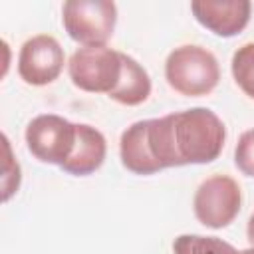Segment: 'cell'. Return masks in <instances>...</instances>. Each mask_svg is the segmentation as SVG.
I'll use <instances>...</instances> for the list:
<instances>
[{
    "mask_svg": "<svg viewBox=\"0 0 254 254\" xmlns=\"http://www.w3.org/2000/svg\"><path fill=\"white\" fill-rule=\"evenodd\" d=\"M24 137L34 159L46 165L62 167L73 153L77 141V123H71L56 113H42L28 123Z\"/></svg>",
    "mask_w": 254,
    "mask_h": 254,
    "instance_id": "5b68a950",
    "label": "cell"
},
{
    "mask_svg": "<svg viewBox=\"0 0 254 254\" xmlns=\"http://www.w3.org/2000/svg\"><path fill=\"white\" fill-rule=\"evenodd\" d=\"M190 12L214 36L232 38L248 26L252 4L248 0H194Z\"/></svg>",
    "mask_w": 254,
    "mask_h": 254,
    "instance_id": "ba28073f",
    "label": "cell"
},
{
    "mask_svg": "<svg viewBox=\"0 0 254 254\" xmlns=\"http://www.w3.org/2000/svg\"><path fill=\"white\" fill-rule=\"evenodd\" d=\"M240 254H254V246H250L246 250H240Z\"/></svg>",
    "mask_w": 254,
    "mask_h": 254,
    "instance_id": "e0dca14e",
    "label": "cell"
},
{
    "mask_svg": "<svg viewBox=\"0 0 254 254\" xmlns=\"http://www.w3.org/2000/svg\"><path fill=\"white\" fill-rule=\"evenodd\" d=\"M123 52H117L107 46L77 48L69 62L67 73L71 83L87 93H111L123 71Z\"/></svg>",
    "mask_w": 254,
    "mask_h": 254,
    "instance_id": "277c9868",
    "label": "cell"
},
{
    "mask_svg": "<svg viewBox=\"0 0 254 254\" xmlns=\"http://www.w3.org/2000/svg\"><path fill=\"white\" fill-rule=\"evenodd\" d=\"M147 139L161 171L185 165H206L220 157L226 127L208 107H190L159 119H147Z\"/></svg>",
    "mask_w": 254,
    "mask_h": 254,
    "instance_id": "6da1fadb",
    "label": "cell"
},
{
    "mask_svg": "<svg viewBox=\"0 0 254 254\" xmlns=\"http://www.w3.org/2000/svg\"><path fill=\"white\" fill-rule=\"evenodd\" d=\"M165 79L177 93L185 97H202L214 91L220 81V65L216 56L194 44L175 48L165 62Z\"/></svg>",
    "mask_w": 254,
    "mask_h": 254,
    "instance_id": "7a4b0ae2",
    "label": "cell"
},
{
    "mask_svg": "<svg viewBox=\"0 0 254 254\" xmlns=\"http://www.w3.org/2000/svg\"><path fill=\"white\" fill-rule=\"evenodd\" d=\"M119 157L121 165L133 175H155L159 165L155 163L147 139V119L131 123L119 139Z\"/></svg>",
    "mask_w": 254,
    "mask_h": 254,
    "instance_id": "30bf717a",
    "label": "cell"
},
{
    "mask_svg": "<svg viewBox=\"0 0 254 254\" xmlns=\"http://www.w3.org/2000/svg\"><path fill=\"white\" fill-rule=\"evenodd\" d=\"M230 69H232V77L236 85L250 99H254V42L242 44L232 54Z\"/></svg>",
    "mask_w": 254,
    "mask_h": 254,
    "instance_id": "4fadbf2b",
    "label": "cell"
},
{
    "mask_svg": "<svg viewBox=\"0 0 254 254\" xmlns=\"http://www.w3.org/2000/svg\"><path fill=\"white\" fill-rule=\"evenodd\" d=\"M62 24L81 48L105 46L117 24V6L109 0H67L62 6Z\"/></svg>",
    "mask_w": 254,
    "mask_h": 254,
    "instance_id": "3957f363",
    "label": "cell"
},
{
    "mask_svg": "<svg viewBox=\"0 0 254 254\" xmlns=\"http://www.w3.org/2000/svg\"><path fill=\"white\" fill-rule=\"evenodd\" d=\"M65 54L60 42L50 34L28 38L18 54V75L28 85H48L56 81L64 69Z\"/></svg>",
    "mask_w": 254,
    "mask_h": 254,
    "instance_id": "52a82bcc",
    "label": "cell"
},
{
    "mask_svg": "<svg viewBox=\"0 0 254 254\" xmlns=\"http://www.w3.org/2000/svg\"><path fill=\"white\" fill-rule=\"evenodd\" d=\"M175 254H240L230 242L218 236L181 234L173 240Z\"/></svg>",
    "mask_w": 254,
    "mask_h": 254,
    "instance_id": "7c38bea8",
    "label": "cell"
},
{
    "mask_svg": "<svg viewBox=\"0 0 254 254\" xmlns=\"http://www.w3.org/2000/svg\"><path fill=\"white\" fill-rule=\"evenodd\" d=\"M2 141H4V177H2V200H10V196L14 192H18V187H20V165L18 161L12 157V149H10V141L6 135H2Z\"/></svg>",
    "mask_w": 254,
    "mask_h": 254,
    "instance_id": "5bb4252c",
    "label": "cell"
},
{
    "mask_svg": "<svg viewBox=\"0 0 254 254\" xmlns=\"http://www.w3.org/2000/svg\"><path fill=\"white\" fill-rule=\"evenodd\" d=\"M107 155V141L99 129L87 123H77V141L71 157L60 167L73 177H87L95 173Z\"/></svg>",
    "mask_w": 254,
    "mask_h": 254,
    "instance_id": "9c48e42d",
    "label": "cell"
},
{
    "mask_svg": "<svg viewBox=\"0 0 254 254\" xmlns=\"http://www.w3.org/2000/svg\"><path fill=\"white\" fill-rule=\"evenodd\" d=\"M242 208L240 185L228 175H212L204 179L192 198L196 220L206 228H226L234 222Z\"/></svg>",
    "mask_w": 254,
    "mask_h": 254,
    "instance_id": "8992f818",
    "label": "cell"
},
{
    "mask_svg": "<svg viewBox=\"0 0 254 254\" xmlns=\"http://www.w3.org/2000/svg\"><path fill=\"white\" fill-rule=\"evenodd\" d=\"M234 165L242 175L254 179V129H248L238 137L234 147Z\"/></svg>",
    "mask_w": 254,
    "mask_h": 254,
    "instance_id": "9a60e30c",
    "label": "cell"
},
{
    "mask_svg": "<svg viewBox=\"0 0 254 254\" xmlns=\"http://www.w3.org/2000/svg\"><path fill=\"white\" fill-rule=\"evenodd\" d=\"M246 236H248L250 246H254V212H252V216L248 218V224H246Z\"/></svg>",
    "mask_w": 254,
    "mask_h": 254,
    "instance_id": "2e32d148",
    "label": "cell"
},
{
    "mask_svg": "<svg viewBox=\"0 0 254 254\" xmlns=\"http://www.w3.org/2000/svg\"><path fill=\"white\" fill-rule=\"evenodd\" d=\"M123 71H121V79L117 83V87L107 95L109 99L127 105V107H135L141 105L149 99L151 95V77L147 73V69L131 56L123 54Z\"/></svg>",
    "mask_w": 254,
    "mask_h": 254,
    "instance_id": "8fae6325",
    "label": "cell"
}]
</instances>
